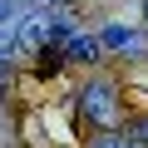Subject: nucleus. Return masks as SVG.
Instances as JSON below:
<instances>
[{
    "label": "nucleus",
    "instance_id": "obj_8",
    "mask_svg": "<svg viewBox=\"0 0 148 148\" xmlns=\"http://www.w3.org/2000/svg\"><path fill=\"white\" fill-rule=\"evenodd\" d=\"M0 74H5V54H0Z\"/></svg>",
    "mask_w": 148,
    "mask_h": 148
},
{
    "label": "nucleus",
    "instance_id": "obj_7",
    "mask_svg": "<svg viewBox=\"0 0 148 148\" xmlns=\"http://www.w3.org/2000/svg\"><path fill=\"white\" fill-rule=\"evenodd\" d=\"M30 5H54V0H30Z\"/></svg>",
    "mask_w": 148,
    "mask_h": 148
},
{
    "label": "nucleus",
    "instance_id": "obj_2",
    "mask_svg": "<svg viewBox=\"0 0 148 148\" xmlns=\"http://www.w3.org/2000/svg\"><path fill=\"white\" fill-rule=\"evenodd\" d=\"M94 54H99V40H89V35H69V40H64V59H79V64H84V59H94Z\"/></svg>",
    "mask_w": 148,
    "mask_h": 148
},
{
    "label": "nucleus",
    "instance_id": "obj_4",
    "mask_svg": "<svg viewBox=\"0 0 148 148\" xmlns=\"http://www.w3.org/2000/svg\"><path fill=\"white\" fill-rule=\"evenodd\" d=\"M59 69H64V54L59 49H45L40 54V74H59Z\"/></svg>",
    "mask_w": 148,
    "mask_h": 148
},
{
    "label": "nucleus",
    "instance_id": "obj_6",
    "mask_svg": "<svg viewBox=\"0 0 148 148\" xmlns=\"http://www.w3.org/2000/svg\"><path fill=\"white\" fill-rule=\"evenodd\" d=\"M0 20H10V5H5V0H0Z\"/></svg>",
    "mask_w": 148,
    "mask_h": 148
},
{
    "label": "nucleus",
    "instance_id": "obj_3",
    "mask_svg": "<svg viewBox=\"0 0 148 148\" xmlns=\"http://www.w3.org/2000/svg\"><path fill=\"white\" fill-rule=\"evenodd\" d=\"M104 45H109V49H138V35H128L123 25H109V30H104Z\"/></svg>",
    "mask_w": 148,
    "mask_h": 148
},
{
    "label": "nucleus",
    "instance_id": "obj_1",
    "mask_svg": "<svg viewBox=\"0 0 148 148\" xmlns=\"http://www.w3.org/2000/svg\"><path fill=\"white\" fill-rule=\"evenodd\" d=\"M79 114L89 119V123H119V99H114V89L109 84H84V94H79Z\"/></svg>",
    "mask_w": 148,
    "mask_h": 148
},
{
    "label": "nucleus",
    "instance_id": "obj_9",
    "mask_svg": "<svg viewBox=\"0 0 148 148\" xmlns=\"http://www.w3.org/2000/svg\"><path fill=\"white\" fill-rule=\"evenodd\" d=\"M143 20H148V0H143Z\"/></svg>",
    "mask_w": 148,
    "mask_h": 148
},
{
    "label": "nucleus",
    "instance_id": "obj_5",
    "mask_svg": "<svg viewBox=\"0 0 148 148\" xmlns=\"http://www.w3.org/2000/svg\"><path fill=\"white\" fill-rule=\"evenodd\" d=\"M94 148H128V143H119V138H104V143H94Z\"/></svg>",
    "mask_w": 148,
    "mask_h": 148
}]
</instances>
